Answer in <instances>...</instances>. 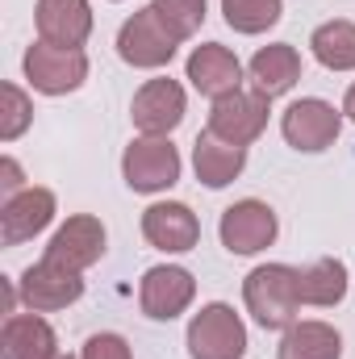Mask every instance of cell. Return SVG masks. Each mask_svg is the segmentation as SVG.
Wrapping results in <instances>:
<instances>
[{
    "instance_id": "10",
    "label": "cell",
    "mask_w": 355,
    "mask_h": 359,
    "mask_svg": "<svg viewBox=\"0 0 355 359\" xmlns=\"http://www.w3.org/2000/svg\"><path fill=\"white\" fill-rule=\"evenodd\" d=\"M184 109H188L184 88H180L176 80L159 76V80H147L142 88L134 92L130 117H134L138 134H147V138H168L180 121H184Z\"/></svg>"
},
{
    "instance_id": "13",
    "label": "cell",
    "mask_w": 355,
    "mask_h": 359,
    "mask_svg": "<svg viewBox=\"0 0 355 359\" xmlns=\"http://www.w3.org/2000/svg\"><path fill=\"white\" fill-rule=\"evenodd\" d=\"M142 238L163 251V255H184L201 243V222L188 205L180 201H159L142 213Z\"/></svg>"
},
{
    "instance_id": "19",
    "label": "cell",
    "mask_w": 355,
    "mask_h": 359,
    "mask_svg": "<svg viewBox=\"0 0 355 359\" xmlns=\"http://www.w3.org/2000/svg\"><path fill=\"white\" fill-rule=\"evenodd\" d=\"M251 84L255 92H264V96H284V92H293V84L301 80V55H297V46H288V42H272V46H260L255 50V59H251Z\"/></svg>"
},
{
    "instance_id": "21",
    "label": "cell",
    "mask_w": 355,
    "mask_h": 359,
    "mask_svg": "<svg viewBox=\"0 0 355 359\" xmlns=\"http://www.w3.org/2000/svg\"><path fill=\"white\" fill-rule=\"evenodd\" d=\"M297 288H301V305L330 309L347 297V264L343 259H314L309 268H297Z\"/></svg>"
},
{
    "instance_id": "6",
    "label": "cell",
    "mask_w": 355,
    "mask_h": 359,
    "mask_svg": "<svg viewBox=\"0 0 355 359\" xmlns=\"http://www.w3.org/2000/svg\"><path fill=\"white\" fill-rule=\"evenodd\" d=\"M343 130V109H335L330 100L322 96H301L284 109L280 117V134L293 151H305V155H318L326 147H335Z\"/></svg>"
},
{
    "instance_id": "15",
    "label": "cell",
    "mask_w": 355,
    "mask_h": 359,
    "mask_svg": "<svg viewBox=\"0 0 355 359\" xmlns=\"http://www.w3.org/2000/svg\"><path fill=\"white\" fill-rule=\"evenodd\" d=\"M100 255H105V226L92 213L67 217L55 230V238L46 243V259H55L63 268H76V271H88L92 264H100Z\"/></svg>"
},
{
    "instance_id": "28",
    "label": "cell",
    "mask_w": 355,
    "mask_h": 359,
    "mask_svg": "<svg viewBox=\"0 0 355 359\" xmlns=\"http://www.w3.org/2000/svg\"><path fill=\"white\" fill-rule=\"evenodd\" d=\"M343 113H347V117L355 121V84L347 88V96H343Z\"/></svg>"
},
{
    "instance_id": "4",
    "label": "cell",
    "mask_w": 355,
    "mask_h": 359,
    "mask_svg": "<svg viewBox=\"0 0 355 359\" xmlns=\"http://www.w3.org/2000/svg\"><path fill=\"white\" fill-rule=\"evenodd\" d=\"M267 104H272V96H264V92L234 88V92H226V96L213 100L205 130H209L213 138L230 142V147H251V142L267 130V113H272Z\"/></svg>"
},
{
    "instance_id": "9",
    "label": "cell",
    "mask_w": 355,
    "mask_h": 359,
    "mask_svg": "<svg viewBox=\"0 0 355 359\" xmlns=\"http://www.w3.org/2000/svg\"><path fill=\"white\" fill-rule=\"evenodd\" d=\"M121 176L134 192H168L180 180V151L172 138H134L121 155Z\"/></svg>"
},
{
    "instance_id": "12",
    "label": "cell",
    "mask_w": 355,
    "mask_h": 359,
    "mask_svg": "<svg viewBox=\"0 0 355 359\" xmlns=\"http://www.w3.org/2000/svg\"><path fill=\"white\" fill-rule=\"evenodd\" d=\"M55 192L51 188H21L17 196H4L0 205V243L21 247L34 234H42L55 222Z\"/></svg>"
},
{
    "instance_id": "23",
    "label": "cell",
    "mask_w": 355,
    "mask_h": 359,
    "mask_svg": "<svg viewBox=\"0 0 355 359\" xmlns=\"http://www.w3.org/2000/svg\"><path fill=\"white\" fill-rule=\"evenodd\" d=\"M284 0H222V17L234 34H264L280 21Z\"/></svg>"
},
{
    "instance_id": "20",
    "label": "cell",
    "mask_w": 355,
    "mask_h": 359,
    "mask_svg": "<svg viewBox=\"0 0 355 359\" xmlns=\"http://www.w3.org/2000/svg\"><path fill=\"white\" fill-rule=\"evenodd\" d=\"M343 355V334L330 322H293L280 339L276 359H339Z\"/></svg>"
},
{
    "instance_id": "26",
    "label": "cell",
    "mask_w": 355,
    "mask_h": 359,
    "mask_svg": "<svg viewBox=\"0 0 355 359\" xmlns=\"http://www.w3.org/2000/svg\"><path fill=\"white\" fill-rule=\"evenodd\" d=\"M80 359H130V343L121 334H92Z\"/></svg>"
},
{
    "instance_id": "5",
    "label": "cell",
    "mask_w": 355,
    "mask_h": 359,
    "mask_svg": "<svg viewBox=\"0 0 355 359\" xmlns=\"http://www.w3.org/2000/svg\"><path fill=\"white\" fill-rule=\"evenodd\" d=\"M21 67H25L29 88L42 96H67L88 80V55L72 46H51V42H34Z\"/></svg>"
},
{
    "instance_id": "24",
    "label": "cell",
    "mask_w": 355,
    "mask_h": 359,
    "mask_svg": "<svg viewBox=\"0 0 355 359\" xmlns=\"http://www.w3.org/2000/svg\"><path fill=\"white\" fill-rule=\"evenodd\" d=\"M34 121V100L17 84H0V142H17Z\"/></svg>"
},
{
    "instance_id": "22",
    "label": "cell",
    "mask_w": 355,
    "mask_h": 359,
    "mask_svg": "<svg viewBox=\"0 0 355 359\" xmlns=\"http://www.w3.org/2000/svg\"><path fill=\"white\" fill-rule=\"evenodd\" d=\"M309 50L326 72H355V21H322L309 34Z\"/></svg>"
},
{
    "instance_id": "1",
    "label": "cell",
    "mask_w": 355,
    "mask_h": 359,
    "mask_svg": "<svg viewBox=\"0 0 355 359\" xmlns=\"http://www.w3.org/2000/svg\"><path fill=\"white\" fill-rule=\"evenodd\" d=\"M243 301L247 313L264 330H288L301 313V288H297V268L288 264H260L243 280Z\"/></svg>"
},
{
    "instance_id": "27",
    "label": "cell",
    "mask_w": 355,
    "mask_h": 359,
    "mask_svg": "<svg viewBox=\"0 0 355 359\" xmlns=\"http://www.w3.org/2000/svg\"><path fill=\"white\" fill-rule=\"evenodd\" d=\"M0 188H4V196H17V192L25 188V176H21V163H17L13 155H4V159H0Z\"/></svg>"
},
{
    "instance_id": "2",
    "label": "cell",
    "mask_w": 355,
    "mask_h": 359,
    "mask_svg": "<svg viewBox=\"0 0 355 359\" xmlns=\"http://www.w3.org/2000/svg\"><path fill=\"white\" fill-rule=\"evenodd\" d=\"M180 42H184L180 29L155 8V4L138 8V13L117 29V55H121V63L142 67V72L168 67V63L176 59Z\"/></svg>"
},
{
    "instance_id": "7",
    "label": "cell",
    "mask_w": 355,
    "mask_h": 359,
    "mask_svg": "<svg viewBox=\"0 0 355 359\" xmlns=\"http://www.w3.org/2000/svg\"><path fill=\"white\" fill-rule=\"evenodd\" d=\"M17 292H21L29 313H55V309H67V305H76L84 297V271L63 268V264L42 255L38 264H29L21 271Z\"/></svg>"
},
{
    "instance_id": "18",
    "label": "cell",
    "mask_w": 355,
    "mask_h": 359,
    "mask_svg": "<svg viewBox=\"0 0 355 359\" xmlns=\"http://www.w3.org/2000/svg\"><path fill=\"white\" fill-rule=\"evenodd\" d=\"M192 168H196V180L205 188H226V184H234L243 176L247 147H230V142L213 138L209 130H201L196 142H192Z\"/></svg>"
},
{
    "instance_id": "17",
    "label": "cell",
    "mask_w": 355,
    "mask_h": 359,
    "mask_svg": "<svg viewBox=\"0 0 355 359\" xmlns=\"http://www.w3.org/2000/svg\"><path fill=\"white\" fill-rule=\"evenodd\" d=\"M0 355L4 359H59V339L46 318L38 313H13L0 330Z\"/></svg>"
},
{
    "instance_id": "25",
    "label": "cell",
    "mask_w": 355,
    "mask_h": 359,
    "mask_svg": "<svg viewBox=\"0 0 355 359\" xmlns=\"http://www.w3.org/2000/svg\"><path fill=\"white\" fill-rule=\"evenodd\" d=\"M151 4L176 25L184 42H188V38L201 29V21H205V0H151Z\"/></svg>"
},
{
    "instance_id": "8",
    "label": "cell",
    "mask_w": 355,
    "mask_h": 359,
    "mask_svg": "<svg viewBox=\"0 0 355 359\" xmlns=\"http://www.w3.org/2000/svg\"><path fill=\"white\" fill-rule=\"evenodd\" d=\"M276 230H280L276 209H272L267 201H255V196L234 201V205L222 213V222H217L222 247H226L230 255H260V251H267V247L276 243Z\"/></svg>"
},
{
    "instance_id": "11",
    "label": "cell",
    "mask_w": 355,
    "mask_h": 359,
    "mask_svg": "<svg viewBox=\"0 0 355 359\" xmlns=\"http://www.w3.org/2000/svg\"><path fill=\"white\" fill-rule=\"evenodd\" d=\"M196 297V280L188 268H176V264H159V268H147L142 284H138V305L147 318L155 322H172L180 318Z\"/></svg>"
},
{
    "instance_id": "16",
    "label": "cell",
    "mask_w": 355,
    "mask_h": 359,
    "mask_svg": "<svg viewBox=\"0 0 355 359\" xmlns=\"http://www.w3.org/2000/svg\"><path fill=\"white\" fill-rule=\"evenodd\" d=\"M34 25H38V42L84 50L92 34V4L88 0H38Z\"/></svg>"
},
{
    "instance_id": "29",
    "label": "cell",
    "mask_w": 355,
    "mask_h": 359,
    "mask_svg": "<svg viewBox=\"0 0 355 359\" xmlns=\"http://www.w3.org/2000/svg\"><path fill=\"white\" fill-rule=\"evenodd\" d=\"M59 359H72V355H59Z\"/></svg>"
},
{
    "instance_id": "14",
    "label": "cell",
    "mask_w": 355,
    "mask_h": 359,
    "mask_svg": "<svg viewBox=\"0 0 355 359\" xmlns=\"http://www.w3.org/2000/svg\"><path fill=\"white\" fill-rule=\"evenodd\" d=\"M184 76H188L192 88L201 92V96H209V100L243 88V63H239V55H234L230 46H222V42H201V46L188 55Z\"/></svg>"
},
{
    "instance_id": "3",
    "label": "cell",
    "mask_w": 355,
    "mask_h": 359,
    "mask_svg": "<svg viewBox=\"0 0 355 359\" xmlns=\"http://www.w3.org/2000/svg\"><path fill=\"white\" fill-rule=\"evenodd\" d=\"M188 355L192 359H243L247 355V326L243 318L213 301L201 305V313H192L188 322Z\"/></svg>"
}]
</instances>
